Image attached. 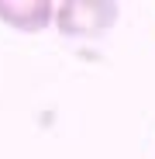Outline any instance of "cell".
<instances>
[{"label": "cell", "instance_id": "2", "mask_svg": "<svg viewBox=\"0 0 155 159\" xmlns=\"http://www.w3.org/2000/svg\"><path fill=\"white\" fill-rule=\"evenodd\" d=\"M52 4H0V21L14 24L21 31H41L52 21Z\"/></svg>", "mask_w": 155, "mask_h": 159}, {"label": "cell", "instance_id": "1", "mask_svg": "<svg viewBox=\"0 0 155 159\" xmlns=\"http://www.w3.org/2000/svg\"><path fill=\"white\" fill-rule=\"evenodd\" d=\"M52 21L62 35H100L117 21L114 4H62L52 11Z\"/></svg>", "mask_w": 155, "mask_h": 159}]
</instances>
